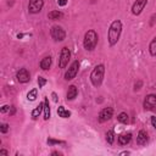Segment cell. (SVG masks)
<instances>
[{
    "label": "cell",
    "mask_w": 156,
    "mask_h": 156,
    "mask_svg": "<svg viewBox=\"0 0 156 156\" xmlns=\"http://www.w3.org/2000/svg\"><path fill=\"white\" fill-rule=\"evenodd\" d=\"M78 69H79V61L76 60L72 62V65L68 67V69L66 71L65 73V79L66 80H72L73 78H76L77 73H78Z\"/></svg>",
    "instance_id": "obj_6"
},
{
    "label": "cell",
    "mask_w": 156,
    "mask_h": 156,
    "mask_svg": "<svg viewBox=\"0 0 156 156\" xmlns=\"http://www.w3.org/2000/svg\"><path fill=\"white\" fill-rule=\"evenodd\" d=\"M149 51L151 56H156V37L150 41L149 44Z\"/></svg>",
    "instance_id": "obj_19"
},
{
    "label": "cell",
    "mask_w": 156,
    "mask_h": 156,
    "mask_svg": "<svg viewBox=\"0 0 156 156\" xmlns=\"http://www.w3.org/2000/svg\"><path fill=\"white\" fill-rule=\"evenodd\" d=\"M46 79L45 78H43V77H38V85H39V88H43L45 84H46Z\"/></svg>",
    "instance_id": "obj_25"
},
{
    "label": "cell",
    "mask_w": 156,
    "mask_h": 156,
    "mask_svg": "<svg viewBox=\"0 0 156 156\" xmlns=\"http://www.w3.org/2000/svg\"><path fill=\"white\" fill-rule=\"evenodd\" d=\"M117 121L121 122V123H123V124H126V123L129 122V117H128V115H127L126 112H121V113L117 116Z\"/></svg>",
    "instance_id": "obj_21"
},
{
    "label": "cell",
    "mask_w": 156,
    "mask_h": 156,
    "mask_svg": "<svg viewBox=\"0 0 156 156\" xmlns=\"http://www.w3.org/2000/svg\"><path fill=\"white\" fill-rule=\"evenodd\" d=\"M141 84H143V83H141V80H139L138 83H135V90H136V89H140L139 87H141Z\"/></svg>",
    "instance_id": "obj_31"
},
{
    "label": "cell",
    "mask_w": 156,
    "mask_h": 156,
    "mask_svg": "<svg viewBox=\"0 0 156 156\" xmlns=\"http://www.w3.org/2000/svg\"><path fill=\"white\" fill-rule=\"evenodd\" d=\"M0 132H1L2 134L7 133V132H9V124H7V123H2V124L0 126Z\"/></svg>",
    "instance_id": "obj_26"
},
{
    "label": "cell",
    "mask_w": 156,
    "mask_h": 156,
    "mask_svg": "<svg viewBox=\"0 0 156 156\" xmlns=\"http://www.w3.org/2000/svg\"><path fill=\"white\" fill-rule=\"evenodd\" d=\"M146 4H147V0H135V2L132 6V13L135 16L140 15L143 12V10L145 9Z\"/></svg>",
    "instance_id": "obj_9"
},
{
    "label": "cell",
    "mask_w": 156,
    "mask_h": 156,
    "mask_svg": "<svg viewBox=\"0 0 156 156\" xmlns=\"http://www.w3.org/2000/svg\"><path fill=\"white\" fill-rule=\"evenodd\" d=\"M50 34H51V37L55 41H62L66 38V32L60 26H52L51 30H50Z\"/></svg>",
    "instance_id": "obj_4"
},
{
    "label": "cell",
    "mask_w": 156,
    "mask_h": 156,
    "mask_svg": "<svg viewBox=\"0 0 156 156\" xmlns=\"http://www.w3.org/2000/svg\"><path fill=\"white\" fill-rule=\"evenodd\" d=\"M77 95H78V89H77V87H76V85H69V87H68V90H67V95H66L67 100H74V99L77 98Z\"/></svg>",
    "instance_id": "obj_12"
},
{
    "label": "cell",
    "mask_w": 156,
    "mask_h": 156,
    "mask_svg": "<svg viewBox=\"0 0 156 156\" xmlns=\"http://www.w3.org/2000/svg\"><path fill=\"white\" fill-rule=\"evenodd\" d=\"M51 95H52V98H54V101H55V102H57V96H56V93H52Z\"/></svg>",
    "instance_id": "obj_32"
},
{
    "label": "cell",
    "mask_w": 156,
    "mask_h": 156,
    "mask_svg": "<svg viewBox=\"0 0 156 156\" xmlns=\"http://www.w3.org/2000/svg\"><path fill=\"white\" fill-rule=\"evenodd\" d=\"M98 34L94 29H89L85 34H84V40H83V45L84 49L88 51H93L98 44Z\"/></svg>",
    "instance_id": "obj_3"
},
{
    "label": "cell",
    "mask_w": 156,
    "mask_h": 156,
    "mask_svg": "<svg viewBox=\"0 0 156 156\" xmlns=\"http://www.w3.org/2000/svg\"><path fill=\"white\" fill-rule=\"evenodd\" d=\"M106 141L110 144V145H112L113 144V141H115V132L113 130H107L106 132Z\"/></svg>",
    "instance_id": "obj_22"
},
{
    "label": "cell",
    "mask_w": 156,
    "mask_h": 156,
    "mask_svg": "<svg viewBox=\"0 0 156 156\" xmlns=\"http://www.w3.org/2000/svg\"><path fill=\"white\" fill-rule=\"evenodd\" d=\"M16 78L20 83H27L30 79V74H29L28 69L23 67V68H20V71L16 73Z\"/></svg>",
    "instance_id": "obj_11"
},
{
    "label": "cell",
    "mask_w": 156,
    "mask_h": 156,
    "mask_svg": "<svg viewBox=\"0 0 156 156\" xmlns=\"http://www.w3.org/2000/svg\"><path fill=\"white\" fill-rule=\"evenodd\" d=\"M0 154H4V155H9V152H7L6 150H4V149H1V150H0Z\"/></svg>",
    "instance_id": "obj_33"
},
{
    "label": "cell",
    "mask_w": 156,
    "mask_h": 156,
    "mask_svg": "<svg viewBox=\"0 0 156 156\" xmlns=\"http://www.w3.org/2000/svg\"><path fill=\"white\" fill-rule=\"evenodd\" d=\"M136 143L139 144V145H144V144H146L147 143V133L145 132V130H139V133H138V136H136Z\"/></svg>",
    "instance_id": "obj_13"
},
{
    "label": "cell",
    "mask_w": 156,
    "mask_h": 156,
    "mask_svg": "<svg viewBox=\"0 0 156 156\" xmlns=\"http://www.w3.org/2000/svg\"><path fill=\"white\" fill-rule=\"evenodd\" d=\"M51 62H52L51 56H46V57H44V58L40 61V68H41V69H44V71L49 69V68H50V66H51Z\"/></svg>",
    "instance_id": "obj_15"
},
{
    "label": "cell",
    "mask_w": 156,
    "mask_h": 156,
    "mask_svg": "<svg viewBox=\"0 0 156 156\" xmlns=\"http://www.w3.org/2000/svg\"><path fill=\"white\" fill-rule=\"evenodd\" d=\"M122 32V22L119 20H115L110 27H108V32H107V38H108V43L111 46H113L115 44H117L119 35Z\"/></svg>",
    "instance_id": "obj_1"
},
{
    "label": "cell",
    "mask_w": 156,
    "mask_h": 156,
    "mask_svg": "<svg viewBox=\"0 0 156 156\" xmlns=\"http://www.w3.org/2000/svg\"><path fill=\"white\" fill-rule=\"evenodd\" d=\"M51 155H54V156H60V155H61V154H60V152H58V151H54V152H52V154H51Z\"/></svg>",
    "instance_id": "obj_35"
},
{
    "label": "cell",
    "mask_w": 156,
    "mask_h": 156,
    "mask_svg": "<svg viewBox=\"0 0 156 156\" xmlns=\"http://www.w3.org/2000/svg\"><path fill=\"white\" fill-rule=\"evenodd\" d=\"M67 4V0H57V5L58 6H65Z\"/></svg>",
    "instance_id": "obj_29"
},
{
    "label": "cell",
    "mask_w": 156,
    "mask_h": 156,
    "mask_svg": "<svg viewBox=\"0 0 156 156\" xmlns=\"http://www.w3.org/2000/svg\"><path fill=\"white\" fill-rule=\"evenodd\" d=\"M155 18H156V15H154V16H152V18H151V22H150V24H151V26L154 24V22H155Z\"/></svg>",
    "instance_id": "obj_34"
},
{
    "label": "cell",
    "mask_w": 156,
    "mask_h": 156,
    "mask_svg": "<svg viewBox=\"0 0 156 156\" xmlns=\"http://www.w3.org/2000/svg\"><path fill=\"white\" fill-rule=\"evenodd\" d=\"M104 76H105V66L102 63L95 66L94 69L90 73V82H91V84L95 88H99L101 85V83H102Z\"/></svg>",
    "instance_id": "obj_2"
},
{
    "label": "cell",
    "mask_w": 156,
    "mask_h": 156,
    "mask_svg": "<svg viewBox=\"0 0 156 156\" xmlns=\"http://www.w3.org/2000/svg\"><path fill=\"white\" fill-rule=\"evenodd\" d=\"M44 6V0H29L28 11L30 13H39Z\"/></svg>",
    "instance_id": "obj_8"
},
{
    "label": "cell",
    "mask_w": 156,
    "mask_h": 156,
    "mask_svg": "<svg viewBox=\"0 0 156 156\" xmlns=\"http://www.w3.org/2000/svg\"><path fill=\"white\" fill-rule=\"evenodd\" d=\"M37 98H38V89H37V88H34V89H32L30 91H28L27 99H28L29 101H34Z\"/></svg>",
    "instance_id": "obj_20"
},
{
    "label": "cell",
    "mask_w": 156,
    "mask_h": 156,
    "mask_svg": "<svg viewBox=\"0 0 156 156\" xmlns=\"http://www.w3.org/2000/svg\"><path fill=\"white\" fill-rule=\"evenodd\" d=\"M43 111H44V102H40V104L32 111V118H33V119H37V118L39 117V115H40Z\"/></svg>",
    "instance_id": "obj_16"
},
{
    "label": "cell",
    "mask_w": 156,
    "mask_h": 156,
    "mask_svg": "<svg viewBox=\"0 0 156 156\" xmlns=\"http://www.w3.org/2000/svg\"><path fill=\"white\" fill-rule=\"evenodd\" d=\"M130 139H132V134H130V133L121 134V135L118 136V144H119V145H127V144H129Z\"/></svg>",
    "instance_id": "obj_14"
},
{
    "label": "cell",
    "mask_w": 156,
    "mask_h": 156,
    "mask_svg": "<svg viewBox=\"0 0 156 156\" xmlns=\"http://www.w3.org/2000/svg\"><path fill=\"white\" fill-rule=\"evenodd\" d=\"M50 115H51V112H50L49 99H48V98H45V100H44V119H45V121H48V119L50 118Z\"/></svg>",
    "instance_id": "obj_17"
},
{
    "label": "cell",
    "mask_w": 156,
    "mask_h": 156,
    "mask_svg": "<svg viewBox=\"0 0 156 156\" xmlns=\"http://www.w3.org/2000/svg\"><path fill=\"white\" fill-rule=\"evenodd\" d=\"M57 115L61 118H68L71 116V111H68L67 108H65V106H58L57 108Z\"/></svg>",
    "instance_id": "obj_18"
},
{
    "label": "cell",
    "mask_w": 156,
    "mask_h": 156,
    "mask_svg": "<svg viewBox=\"0 0 156 156\" xmlns=\"http://www.w3.org/2000/svg\"><path fill=\"white\" fill-rule=\"evenodd\" d=\"M113 115V108L112 107H105L100 111L99 113V122L100 123H104L106 121H108Z\"/></svg>",
    "instance_id": "obj_10"
},
{
    "label": "cell",
    "mask_w": 156,
    "mask_h": 156,
    "mask_svg": "<svg viewBox=\"0 0 156 156\" xmlns=\"http://www.w3.org/2000/svg\"><path fill=\"white\" fill-rule=\"evenodd\" d=\"M119 155H129V151H123V152H121Z\"/></svg>",
    "instance_id": "obj_36"
},
{
    "label": "cell",
    "mask_w": 156,
    "mask_h": 156,
    "mask_svg": "<svg viewBox=\"0 0 156 156\" xmlns=\"http://www.w3.org/2000/svg\"><path fill=\"white\" fill-rule=\"evenodd\" d=\"M46 143H48L49 145H54V144H62V145H65V144H66V143L62 141V140H56V139H51V138H49V139L46 140Z\"/></svg>",
    "instance_id": "obj_24"
},
{
    "label": "cell",
    "mask_w": 156,
    "mask_h": 156,
    "mask_svg": "<svg viewBox=\"0 0 156 156\" xmlns=\"http://www.w3.org/2000/svg\"><path fill=\"white\" fill-rule=\"evenodd\" d=\"M11 111H9V113H10V116H12V115H15V112H16V108H15V106H11V108H10Z\"/></svg>",
    "instance_id": "obj_30"
},
{
    "label": "cell",
    "mask_w": 156,
    "mask_h": 156,
    "mask_svg": "<svg viewBox=\"0 0 156 156\" xmlns=\"http://www.w3.org/2000/svg\"><path fill=\"white\" fill-rule=\"evenodd\" d=\"M150 121H151V124H152V127L156 129V117H155V116H151Z\"/></svg>",
    "instance_id": "obj_28"
},
{
    "label": "cell",
    "mask_w": 156,
    "mask_h": 156,
    "mask_svg": "<svg viewBox=\"0 0 156 156\" xmlns=\"http://www.w3.org/2000/svg\"><path fill=\"white\" fill-rule=\"evenodd\" d=\"M61 16H62L61 11H51V12H49V13H48V17H49V20H52V21H55V20H58Z\"/></svg>",
    "instance_id": "obj_23"
},
{
    "label": "cell",
    "mask_w": 156,
    "mask_h": 156,
    "mask_svg": "<svg viewBox=\"0 0 156 156\" xmlns=\"http://www.w3.org/2000/svg\"><path fill=\"white\" fill-rule=\"evenodd\" d=\"M71 58V51L67 46L62 48L61 49V52H60V58H58V66L60 68H65L67 65H68V61Z\"/></svg>",
    "instance_id": "obj_5"
},
{
    "label": "cell",
    "mask_w": 156,
    "mask_h": 156,
    "mask_svg": "<svg viewBox=\"0 0 156 156\" xmlns=\"http://www.w3.org/2000/svg\"><path fill=\"white\" fill-rule=\"evenodd\" d=\"M144 108L147 111H156V95L149 94L144 100Z\"/></svg>",
    "instance_id": "obj_7"
},
{
    "label": "cell",
    "mask_w": 156,
    "mask_h": 156,
    "mask_svg": "<svg viewBox=\"0 0 156 156\" xmlns=\"http://www.w3.org/2000/svg\"><path fill=\"white\" fill-rule=\"evenodd\" d=\"M10 108H11V106H9V105H4V106L1 107V110H0V112H1V113H5V112L10 111Z\"/></svg>",
    "instance_id": "obj_27"
}]
</instances>
